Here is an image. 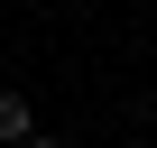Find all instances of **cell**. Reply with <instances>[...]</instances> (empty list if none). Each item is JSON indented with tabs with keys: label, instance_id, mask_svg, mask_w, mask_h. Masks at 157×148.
<instances>
[{
	"label": "cell",
	"instance_id": "cell-1",
	"mask_svg": "<svg viewBox=\"0 0 157 148\" xmlns=\"http://www.w3.org/2000/svg\"><path fill=\"white\" fill-rule=\"evenodd\" d=\"M0 139H10V148L37 139V130H28V93H0Z\"/></svg>",
	"mask_w": 157,
	"mask_h": 148
},
{
	"label": "cell",
	"instance_id": "cell-2",
	"mask_svg": "<svg viewBox=\"0 0 157 148\" xmlns=\"http://www.w3.org/2000/svg\"><path fill=\"white\" fill-rule=\"evenodd\" d=\"M28 148H56V139H28Z\"/></svg>",
	"mask_w": 157,
	"mask_h": 148
}]
</instances>
